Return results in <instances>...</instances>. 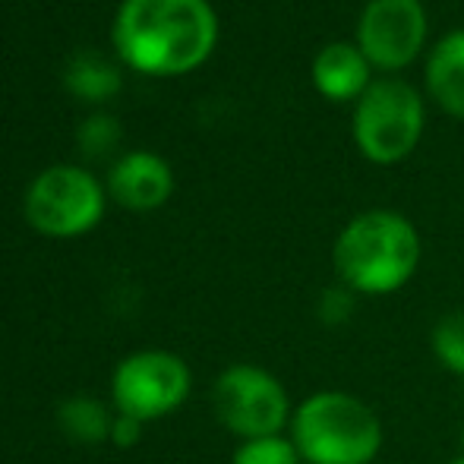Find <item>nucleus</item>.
<instances>
[{"instance_id":"0eeeda50","label":"nucleus","mask_w":464,"mask_h":464,"mask_svg":"<svg viewBox=\"0 0 464 464\" xmlns=\"http://www.w3.org/2000/svg\"><path fill=\"white\" fill-rule=\"evenodd\" d=\"M104 196L92 174L80 168L57 165L38 174L25 193V215L42 234L51 237H73L102 218Z\"/></svg>"},{"instance_id":"423d86ee","label":"nucleus","mask_w":464,"mask_h":464,"mask_svg":"<svg viewBox=\"0 0 464 464\" xmlns=\"http://www.w3.org/2000/svg\"><path fill=\"white\" fill-rule=\"evenodd\" d=\"M114 404L136 420H159L178 411L189 395V367L171 351L130 354L111 379Z\"/></svg>"},{"instance_id":"9b49d317","label":"nucleus","mask_w":464,"mask_h":464,"mask_svg":"<svg viewBox=\"0 0 464 464\" xmlns=\"http://www.w3.org/2000/svg\"><path fill=\"white\" fill-rule=\"evenodd\" d=\"M427 89L446 114L464 121V29L446 35L427 63Z\"/></svg>"},{"instance_id":"9d476101","label":"nucleus","mask_w":464,"mask_h":464,"mask_svg":"<svg viewBox=\"0 0 464 464\" xmlns=\"http://www.w3.org/2000/svg\"><path fill=\"white\" fill-rule=\"evenodd\" d=\"M313 82L332 102H351L370 89V61L357 44H325L313 61Z\"/></svg>"},{"instance_id":"2eb2a0df","label":"nucleus","mask_w":464,"mask_h":464,"mask_svg":"<svg viewBox=\"0 0 464 464\" xmlns=\"http://www.w3.org/2000/svg\"><path fill=\"white\" fill-rule=\"evenodd\" d=\"M67 82L86 98H104L117 89V73L102 61H76L70 67Z\"/></svg>"},{"instance_id":"f3484780","label":"nucleus","mask_w":464,"mask_h":464,"mask_svg":"<svg viewBox=\"0 0 464 464\" xmlns=\"http://www.w3.org/2000/svg\"><path fill=\"white\" fill-rule=\"evenodd\" d=\"M142 436V420H136V417L130 414H117L114 423H111V442L114 446H136Z\"/></svg>"},{"instance_id":"aec40b11","label":"nucleus","mask_w":464,"mask_h":464,"mask_svg":"<svg viewBox=\"0 0 464 464\" xmlns=\"http://www.w3.org/2000/svg\"><path fill=\"white\" fill-rule=\"evenodd\" d=\"M461 455H464V430H461Z\"/></svg>"},{"instance_id":"dca6fc26","label":"nucleus","mask_w":464,"mask_h":464,"mask_svg":"<svg viewBox=\"0 0 464 464\" xmlns=\"http://www.w3.org/2000/svg\"><path fill=\"white\" fill-rule=\"evenodd\" d=\"M351 313H354V291H351L348 285L323 291V300H319V319H323L325 325L348 323Z\"/></svg>"},{"instance_id":"7ed1b4c3","label":"nucleus","mask_w":464,"mask_h":464,"mask_svg":"<svg viewBox=\"0 0 464 464\" xmlns=\"http://www.w3.org/2000/svg\"><path fill=\"white\" fill-rule=\"evenodd\" d=\"M291 440L304 464H372L382 452L385 430L367 401L325 389L294 408Z\"/></svg>"},{"instance_id":"6ab92c4d","label":"nucleus","mask_w":464,"mask_h":464,"mask_svg":"<svg viewBox=\"0 0 464 464\" xmlns=\"http://www.w3.org/2000/svg\"><path fill=\"white\" fill-rule=\"evenodd\" d=\"M449 464H464V455H459V459H452V461H449Z\"/></svg>"},{"instance_id":"20e7f679","label":"nucleus","mask_w":464,"mask_h":464,"mask_svg":"<svg viewBox=\"0 0 464 464\" xmlns=\"http://www.w3.org/2000/svg\"><path fill=\"white\" fill-rule=\"evenodd\" d=\"M423 133V102L408 82L382 80L357 98L354 142L376 165H395L414 152Z\"/></svg>"},{"instance_id":"f8f14e48","label":"nucleus","mask_w":464,"mask_h":464,"mask_svg":"<svg viewBox=\"0 0 464 464\" xmlns=\"http://www.w3.org/2000/svg\"><path fill=\"white\" fill-rule=\"evenodd\" d=\"M57 420H61V430L70 436V440L102 442V440H111V423H114V417L104 411L102 401L86 398V395H76L61 404Z\"/></svg>"},{"instance_id":"6e6552de","label":"nucleus","mask_w":464,"mask_h":464,"mask_svg":"<svg viewBox=\"0 0 464 464\" xmlns=\"http://www.w3.org/2000/svg\"><path fill=\"white\" fill-rule=\"evenodd\" d=\"M427 13L420 0H370L357 23V48L379 70H401L420 54Z\"/></svg>"},{"instance_id":"39448f33","label":"nucleus","mask_w":464,"mask_h":464,"mask_svg":"<svg viewBox=\"0 0 464 464\" xmlns=\"http://www.w3.org/2000/svg\"><path fill=\"white\" fill-rule=\"evenodd\" d=\"M215 414L231 433L244 440L278 436L291 423L294 408L285 385L256 363H234L215 379Z\"/></svg>"},{"instance_id":"f03ea898","label":"nucleus","mask_w":464,"mask_h":464,"mask_svg":"<svg viewBox=\"0 0 464 464\" xmlns=\"http://www.w3.org/2000/svg\"><path fill=\"white\" fill-rule=\"evenodd\" d=\"M335 269L354 294H395L414 278L420 263V237L404 215L370 208L348 221L335 240Z\"/></svg>"},{"instance_id":"1a4fd4ad","label":"nucleus","mask_w":464,"mask_h":464,"mask_svg":"<svg viewBox=\"0 0 464 464\" xmlns=\"http://www.w3.org/2000/svg\"><path fill=\"white\" fill-rule=\"evenodd\" d=\"M171 168L152 152H133L111 171V193L130 208H155L171 196Z\"/></svg>"},{"instance_id":"f257e3e1","label":"nucleus","mask_w":464,"mask_h":464,"mask_svg":"<svg viewBox=\"0 0 464 464\" xmlns=\"http://www.w3.org/2000/svg\"><path fill=\"white\" fill-rule=\"evenodd\" d=\"M215 32L206 0H123L114 42L127 63L146 73H184L208 57Z\"/></svg>"},{"instance_id":"ddd939ff","label":"nucleus","mask_w":464,"mask_h":464,"mask_svg":"<svg viewBox=\"0 0 464 464\" xmlns=\"http://www.w3.org/2000/svg\"><path fill=\"white\" fill-rule=\"evenodd\" d=\"M433 354L449 372L464 376V310L446 313L440 323L433 325Z\"/></svg>"},{"instance_id":"4468645a","label":"nucleus","mask_w":464,"mask_h":464,"mask_svg":"<svg viewBox=\"0 0 464 464\" xmlns=\"http://www.w3.org/2000/svg\"><path fill=\"white\" fill-rule=\"evenodd\" d=\"M231 464H304L294 440L285 436H259V440H244L234 452Z\"/></svg>"},{"instance_id":"a211bd4d","label":"nucleus","mask_w":464,"mask_h":464,"mask_svg":"<svg viewBox=\"0 0 464 464\" xmlns=\"http://www.w3.org/2000/svg\"><path fill=\"white\" fill-rule=\"evenodd\" d=\"M117 136V127L111 123V117H92V121L82 127V142L86 149H104Z\"/></svg>"}]
</instances>
